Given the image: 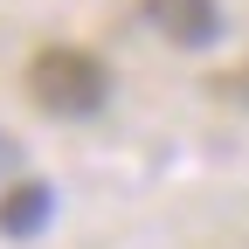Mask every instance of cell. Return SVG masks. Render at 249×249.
<instances>
[{"label": "cell", "mask_w": 249, "mask_h": 249, "mask_svg": "<svg viewBox=\"0 0 249 249\" xmlns=\"http://www.w3.org/2000/svg\"><path fill=\"white\" fill-rule=\"evenodd\" d=\"M28 97H35V111H49V118H97L104 97H111V70L90 49L55 42V49H42L35 62H28Z\"/></svg>", "instance_id": "cell-1"}, {"label": "cell", "mask_w": 249, "mask_h": 249, "mask_svg": "<svg viewBox=\"0 0 249 249\" xmlns=\"http://www.w3.org/2000/svg\"><path fill=\"white\" fill-rule=\"evenodd\" d=\"M49 208H55V194H49L42 180L7 187V194H0V235H35V229L49 222Z\"/></svg>", "instance_id": "cell-3"}, {"label": "cell", "mask_w": 249, "mask_h": 249, "mask_svg": "<svg viewBox=\"0 0 249 249\" xmlns=\"http://www.w3.org/2000/svg\"><path fill=\"white\" fill-rule=\"evenodd\" d=\"M145 21L160 28L173 49H208V42H222V7H214V0H145Z\"/></svg>", "instance_id": "cell-2"}]
</instances>
